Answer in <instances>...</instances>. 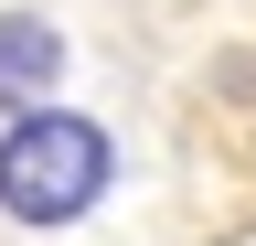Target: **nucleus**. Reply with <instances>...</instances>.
<instances>
[{"label":"nucleus","mask_w":256,"mask_h":246,"mask_svg":"<svg viewBox=\"0 0 256 246\" xmlns=\"http://www.w3.org/2000/svg\"><path fill=\"white\" fill-rule=\"evenodd\" d=\"M64 75V33L43 11H0V118H32Z\"/></svg>","instance_id":"nucleus-2"},{"label":"nucleus","mask_w":256,"mask_h":246,"mask_svg":"<svg viewBox=\"0 0 256 246\" xmlns=\"http://www.w3.org/2000/svg\"><path fill=\"white\" fill-rule=\"evenodd\" d=\"M118 182V139L96 118H64V107H32L0 129V214L11 225H86Z\"/></svg>","instance_id":"nucleus-1"}]
</instances>
